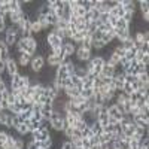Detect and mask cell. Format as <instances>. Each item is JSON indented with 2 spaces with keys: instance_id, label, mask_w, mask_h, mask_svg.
<instances>
[{
  "instance_id": "6da1fadb",
  "label": "cell",
  "mask_w": 149,
  "mask_h": 149,
  "mask_svg": "<svg viewBox=\"0 0 149 149\" xmlns=\"http://www.w3.org/2000/svg\"><path fill=\"white\" fill-rule=\"evenodd\" d=\"M45 67H46V60H45V57L34 54L33 58H31V63H30V70L37 74V73H40Z\"/></svg>"
},
{
  "instance_id": "7a4b0ae2",
  "label": "cell",
  "mask_w": 149,
  "mask_h": 149,
  "mask_svg": "<svg viewBox=\"0 0 149 149\" xmlns=\"http://www.w3.org/2000/svg\"><path fill=\"white\" fill-rule=\"evenodd\" d=\"M45 42H46V45L51 48V49H54V48H60V46H63V43H64V42L55 34L54 30H49V33L45 36Z\"/></svg>"
},
{
  "instance_id": "3957f363",
  "label": "cell",
  "mask_w": 149,
  "mask_h": 149,
  "mask_svg": "<svg viewBox=\"0 0 149 149\" xmlns=\"http://www.w3.org/2000/svg\"><path fill=\"white\" fill-rule=\"evenodd\" d=\"M90 63L93 66V74H94V76H98V74L102 73V69H103V66L106 63V60L102 55H95V57H93L90 60Z\"/></svg>"
},
{
  "instance_id": "277c9868",
  "label": "cell",
  "mask_w": 149,
  "mask_h": 149,
  "mask_svg": "<svg viewBox=\"0 0 149 149\" xmlns=\"http://www.w3.org/2000/svg\"><path fill=\"white\" fill-rule=\"evenodd\" d=\"M93 51H85V49L82 48H76V52H74L73 58L79 61V63H88V61L93 58Z\"/></svg>"
},
{
  "instance_id": "5b68a950",
  "label": "cell",
  "mask_w": 149,
  "mask_h": 149,
  "mask_svg": "<svg viewBox=\"0 0 149 149\" xmlns=\"http://www.w3.org/2000/svg\"><path fill=\"white\" fill-rule=\"evenodd\" d=\"M6 73H8L9 78L14 76V74H17V73H19V66L17 63V60L12 55H9L6 58Z\"/></svg>"
},
{
  "instance_id": "8992f818",
  "label": "cell",
  "mask_w": 149,
  "mask_h": 149,
  "mask_svg": "<svg viewBox=\"0 0 149 149\" xmlns=\"http://www.w3.org/2000/svg\"><path fill=\"white\" fill-rule=\"evenodd\" d=\"M133 122L136 124V127H143V128H149V113H137L133 116Z\"/></svg>"
},
{
  "instance_id": "52a82bcc",
  "label": "cell",
  "mask_w": 149,
  "mask_h": 149,
  "mask_svg": "<svg viewBox=\"0 0 149 149\" xmlns=\"http://www.w3.org/2000/svg\"><path fill=\"white\" fill-rule=\"evenodd\" d=\"M31 55H29L27 52H17V63H18V66L19 67H22V69H26V67H29L30 66V63H31Z\"/></svg>"
},
{
  "instance_id": "ba28073f",
  "label": "cell",
  "mask_w": 149,
  "mask_h": 149,
  "mask_svg": "<svg viewBox=\"0 0 149 149\" xmlns=\"http://www.w3.org/2000/svg\"><path fill=\"white\" fill-rule=\"evenodd\" d=\"M45 60H46V63H48V66L49 67H52V69H57L61 63H63V57H60V55H55V54H49V55H46L45 57Z\"/></svg>"
},
{
  "instance_id": "9c48e42d",
  "label": "cell",
  "mask_w": 149,
  "mask_h": 149,
  "mask_svg": "<svg viewBox=\"0 0 149 149\" xmlns=\"http://www.w3.org/2000/svg\"><path fill=\"white\" fill-rule=\"evenodd\" d=\"M104 107L107 109V115H109L110 118H115L116 121H121L124 116H125V115H122L121 112L116 109V106H115L113 103H112V104H109V106H104Z\"/></svg>"
},
{
  "instance_id": "30bf717a",
  "label": "cell",
  "mask_w": 149,
  "mask_h": 149,
  "mask_svg": "<svg viewBox=\"0 0 149 149\" xmlns=\"http://www.w3.org/2000/svg\"><path fill=\"white\" fill-rule=\"evenodd\" d=\"M139 8H140V12H142V19L148 24V21H149V2L148 0H140Z\"/></svg>"
},
{
  "instance_id": "8fae6325",
  "label": "cell",
  "mask_w": 149,
  "mask_h": 149,
  "mask_svg": "<svg viewBox=\"0 0 149 149\" xmlns=\"http://www.w3.org/2000/svg\"><path fill=\"white\" fill-rule=\"evenodd\" d=\"M97 122L100 124L102 127H104V125H107V124H109V115H107V109H106L104 106H102V109H100V113L97 115Z\"/></svg>"
},
{
  "instance_id": "7c38bea8",
  "label": "cell",
  "mask_w": 149,
  "mask_h": 149,
  "mask_svg": "<svg viewBox=\"0 0 149 149\" xmlns=\"http://www.w3.org/2000/svg\"><path fill=\"white\" fill-rule=\"evenodd\" d=\"M121 5L124 8V10L128 12V14H136V9H137V3L134 0H121Z\"/></svg>"
},
{
  "instance_id": "4fadbf2b",
  "label": "cell",
  "mask_w": 149,
  "mask_h": 149,
  "mask_svg": "<svg viewBox=\"0 0 149 149\" xmlns=\"http://www.w3.org/2000/svg\"><path fill=\"white\" fill-rule=\"evenodd\" d=\"M109 14H110L112 17H116V18H122L124 15H125V10H124V8H122V5H121V0H118V5H116L115 8H112Z\"/></svg>"
},
{
  "instance_id": "5bb4252c",
  "label": "cell",
  "mask_w": 149,
  "mask_h": 149,
  "mask_svg": "<svg viewBox=\"0 0 149 149\" xmlns=\"http://www.w3.org/2000/svg\"><path fill=\"white\" fill-rule=\"evenodd\" d=\"M121 128H122V134L125 136V137H131V136L134 134V131H136V124L131 121V122L125 124V125H122Z\"/></svg>"
},
{
  "instance_id": "9a60e30c",
  "label": "cell",
  "mask_w": 149,
  "mask_h": 149,
  "mask_svg": "<svg viewBox=\"0 0 149 149\" xmlns=\"http://www.w3.org/2000/svg\"><path fill=\"white\" fill-rule=\"evenodd\" d=\"M66 78H69V73H67V69H66V66L64 64H60L57 69H55V79H66Z\"/></svg>"
},
{
  "instance_id": "2e32d148",
  "label": "cell",
  "mask_w": 149,
  "mask_h": 149,
  "mask_svg": "<svg viewBox=\"0 0 149 149\" xmlns=\"http://www.w3.org/2000/svg\"><path fill=\"white\" fill-rule=\"evenodd\" d=\"M52 112H54V106L52 104H42L40 113H42L43 119H48L49 121V118H51V115H52Z\"/></svg>"
},
{
  "instance_id": "e0dca14e",
  "label": "cell",
  "mask_w": 149,
  "mask_h": 149,
  "mask_svg": "<svg viewBox=\"0 0 149 149\" xmlns=\"http://www.w3.org/2000/svg\"><path fill=\"white\" fill-rule=\"evenodd\" d=\"M100 74H102V76H104V78H113L115 76V67L113 66H109L107 63H104Z\"/></svg>"
},
{
  "instance_id": "ac0fdd59",
  "label": "cell",
  "mask_w": 149,
  "mask_h": 149,
  "mask_svg": "<svg viewBox=\"0 0 149 149\" xmlns=\"http://www.w3.org/2000/svg\"><path fill=\"white\" fill-rule=\"evenodd\" d=\"M18 39H19V36H14V34H5V37H3V42L6 43V46H8V48H10V46H15V45H17Z\"/></svg>"
},
{
  "instance_id": "d6986e66",
  "label": "cell",
  "mask_w": 149,
  "mask_h": 149,
  "mask_svg": "<svg viewBox=\"0 0 149 149\" xmlns=\"http://www.w3.org/2000/svg\"><path fill=\"white\" fill-rule=\"evenodd\" d=\"M78 48H82V49H85V51H93V40H91V37L86 36L85 39L78 45Z\"/></svg>"
},
{
  "instance_id": "ffe728a7",
  "label": "cell",
  "mask_w": 149,
  "mask_h": 149,
  "mask_svg": "<svg viewBox=\"0 0 149 149\" xmlns=\"http://www.w3.org/2000/svg\"><path fill=\"white\" fill-rule=\"evenodd\" d=\"M9 57V48L6 46V43L3 42V39H0V58L6 60Z\"/></svg>"
},
{
  "instance_id": "44dd1931",
  "label": "cell",
  "mask_w": 149,
  "mask_h": 149,
  "mask_svg": "<svg viewBox=\"0 0 149 149\" xmlns=\"http://www.w3.org/2000/svg\"><path fill=\"white\" fill-rule=\"evenodd\" d=\"M46 21H48V24H49V27H55L57 26V22H58V17L54 14V10H51L49 14L46 15Z\"/></svg>"
},
{
  "instance_id": "7402d4cb",
  "label": "cell",
  "mask_w": 149,
  "mask_h": 149,
  "mask_svg": "<svg viewBox=\"0 0 149 149\" xmlns=\"http://www.w3.org/2000/svg\"><path fill=\"white\" fill-rule=\"evenodd\" d=\"M112 52H113V54H115L119 60H122L124 57H125V52H127V51H125V49H124L121 45H118V46H115L113 49H112Z\"/></svg>"
},
{
  "instance_id": "603a6c76",
  "label": "cell",
  "mask_w": 149,
  "mask_h": 149,
  "mask_svg": "<svg viewBox=\"0 0 149 149\" xmlns=\"http://www.w3.org/2000/svg\"><path fill=\"white\" fill-rule=\"evenodd\" d=\"M81 97L85 98V100H90V98L94 97V90H93V88H84V90L81 91Z\"/></svg>"
},
{
  "instance_id": "cb8c5ba5",
  "label": "cell",
  "mask_w": 149,
  "mask_h": 149,
  "mask_svg": "<svg viewBox=\"0 0 149 149\" xmlns=\"http://www.w3.org/2000/svg\"><path fill=\"white\" fill-rule=\"evenodd\" d=\"M116 30H128L130 29V24L125 21V19H122V18H118V22H116Z\"/></svg>"
},
{
  "instance_id": "d4e9b609",
  "label": "cell",
  "mask_w": 149,
  "mask_h": 149,
  "mask_svg": "<svg viewBox=\"0 0 149 149\" xmlns=\"http://www.w3.org/2000/svg\"><path fill=\"white\" fill-rule=\"evenodd\" d=\"M31 113H33V110H22L21 113L18 115L19 121L24 122V121H27V119H31Z\"/></svg>"
},
{
  "instance_id": "484cf974",
  "label": "cell",
  "mask_w": 149,
  "mask_h": 149,
  "mask_svg": "<svg viewBox=\"0 0 149 149\" xmlns=\"http://www.w3.org/2000/svg\"><path fill=\"white\" fill-rule=\"evenodd\" d=\"M17 131H18V134L21 136V137H24V136H26V134H30V133H29V128H27V125H26V124H24V122H21L19 125H18Z\"/></svg>"
},
{
  "instance_id": "4316f807",
  "label": "cell",
  "mask_w": 149,
  "mask_h": 149,
  "mask_svg": "<svg viewBox=\"0 0 149 149\" xmlns=\"http://www.w3.org/2000/svg\"><path fill=\"white\" fill-rule=\"evenodd\" d=\"M90 128L93 130V134H97V136L103 133V127H102V125H100V124H98L97 121H95V122L93 124V125H91Z\"/></svg>"
},
{
  "instance_id": "83f0119b",
  "label": "cell",
  "mask_w": 149,
  "mask_h": 149,
  "mask_svg": "<svg viewBox=\"0 0 149 149\" xmlns=\"http://www.w3.org/2000/svg\"><path fill=\"white\" fill-rule=\"evenodd\" d=\"M134 70H136V73H137V74H140V73H148V66H145V64H142V63H139V61H137V64H136Z\"/></svg>"
},
{
  "instance_id": "f1b7e54d",
  "label": "cell",
  "mask_w": 149,
  "mask_h": 149,
  "mask_svg": "<svg viewBox=\"0 0 149 149\" xmlns=\"http://www.w3.org/2000/svg\"><path fill=\"white\" fill-rule=\"evenodd\" d=\"M86 127H88V125H86V122H85L82 118H79V119L76 121V124H74V128H76V130H79V131L85 130Z\"/></svg>"
},
{
  "instance_id": "f546056e",
  "label": "cell",
  "mask_w": 149,
  "mask_h": 149,
  "mask_svg": "<svg viewBox=\"0 0 149 149\" xmlns=\"http://www.w3.org/2000/svg\"><path fill=\"white\" fill-rule=\"evenodd\" d=\"M31 121H37V122H42V121H43V116H42V113H40V110H33Z\"/></svg>"
},
{
  "instance_id": "4dcf8cb0",
  "label": "cell",
  "mask_w": 149,
  "mask_h": 149,
  "mask_svg": "<svg viewBox=\"0 0 149 149\" xmlns=\"http://www.w3.org/2000/svg\"><path fill=\"white\" fill-rule=\"evenodd\" d=\"M84 100H85V98H82L81 95H78V97H73V98H69V103L78 107V106H79V104H81V103H82Z\"/></svg>"
},
{
  "instance_id": "1f68e13d",
  "label": "cell",
  "mask_w": 149,
  "mask_h": 149,
  "mask_svg": "<svg viewBox=\"0 0 149 149\" xmlns=\"http://www.w3.org/2000/svg\"><path fill=\"white\" fill-rule=\"evenodd\" d=\"M22 10L21 9V2L19 0H12V10H10V14H14V12H19Z\"/></svg>"
},
{
  "instance_id": "d6a6232c",
  "label": "cell",
  "mask_w": 149,
  "mask_h": 149,
  "mask_svg": "<svg viewBox=\"0 0 149 149\" xmlns=\"http://www.w3.org/2000/svg\"><path fill=\"white\" fill-rule=\"evenodd\" d=\"M137 81L142 82L143 85L149 84V74H148V73H140V74H137Z\"/></svg>"
},
{
  "instance_id": "836d02e7",
  "label": "cell",
  "mask_w": 149,
  "mask_h": 149,
  "mask_svg": "<svg viewBox=\"0 0 149 149\" xmlns=\"http://www.w3.org/2000/svg\"><path fill=\"white\" fill-rule=\"evenodd\" d=\"M10 124H12V128H14V130H17V128H18V125L21 124V121H19L18 115H12V118H10Z\"/></svg>"
},
{
  "instance_id": "e575fe53",
  "label": "cell",
  "mask_w": 149,
  "mask_h": 149,
  "mask_svg": "<svg viewBox=\"0 0 149 149\" xmlns=\"http://www.w3.org/2000/svg\"><path fill=\"white\" fill-rule=\"evenodd\" d=\"M14 149H26V143H24V139H22V137H19V139L15 140Z\"/></svg>"
},
{
  "instance_id": "d590c367",
  "label": "cell",
  "mask_w": 149,
  "mask_h": 149,
  "mask_svg": "<svg viewBox=\"0 0 149 149\" xmlns=\"http://www.w3.org/2000/svg\"><path fill=\"white\" fill-rule=\"evenodd\" d=\"M63 134H64V137H66L67 140H70L72 136H73V127H66V128L63 130Z\"/></svg>"
},
{
  "instance_id": "8d00e7d4",
  "label": "cell",
  "mask_w": 149,
  "mask_h": 149,
  "mask_svg": "<svg viewBox=\"0 0 149 149\" xmlns=\"http://www.w3.org/2000/svg\"><path fill=\"white\" fill-rule=\"evenodd\" d=\"M54 29H57V30H66V29H67V21H64V19H58L57 26H55Z\"/></svg>"
},
{
  "instance_id": "74e56055",
  "label": "cell",
  "mask_w": 149,
  "mask_h": 149,
  "mask_svg": "<svg viewBox=\"0 0 149 149\" xmlns=\"http://www.w3.org/2000/svg\"><path fill=\"white\" fill-rule=\"evenodd\" d=\"M139 52H142V54H149V42H143V43L139 46Z\"/></svg>"
},
{
  "instance_id": "f35d334b",
  "label": "cell",
  "mask_w": 149,
  "mask_h": 149,
  "mask_svg": "<svg viewBox=\"0 0 149 149\" xmlns=\"http://www.w3.org/2000/svg\"><path fill=\"white\" fill-rule=\"evenodd\" d=\"M81 133H82V139H90L91 136H93V130H91L90 127H86V128L82 130Z\"/></svg>"
},
{
  "instance_id": "ab89813d",
  "label": "cell",
  "mask_w": 149,
  "mask_h": 149,
  "mask_svg": "<svg viewBox=\"0 0 149 149\" xmlns=\"http://www.w3.org/2000/svg\"><path fill=\"white\" fill-rule=\"evenodd\" d=\"M103 48H106V45H104L102 40H95V42H93V51H94V49H98V51H100V49H103Z\"/></svg>"
},
{
  "instance_id": "60d3db41",
  "label": "cell",
  "mask_w": 149,
  "mask_h": 149,
  "mask_svg": "<svg viewBox=\"0 0 149 149\" xmlns=\"http://www.w3.org/2000/svg\"><path fill=\"white\" fill-rule=\"evenodd\" d=\"M78 139H82V133L76 128H73V136H72L70 140H78Z\"/></svg>"
},
{
  "instance_id": "b9f144b4",
  "label": "cell",
  "mask_w": 149,
  "mask_h": 149,
  "mask_svg": "<svg viewBox=\"0 0 149 149\" xmlns=\"http://www.w3.org/2000/svg\"><path fill=\"white\" fill-rule=\"evenodd\" d=\"M116 22H118V18L116 17H109V21H107V24H109V26L112 27V29H115L116 27Z\"/></svg>"
},
{
  "instance_id": "7bdbcfd3",
  "label": "cell",
  "mask_w": 149,
  "mask_h": 149,
  "mask_svg": "<svg viewBox=\"0 0 149 149\" xmlns=\"http://www.w3.org/2000/svg\"><path fill=\"white\" fill-rule=\"evenodd\" d=\"M124 78H125L127 84H133V82L137 81V76H133V74H124Z\"/></svg>"
},
{
  "instance_id": "ee69618b",
  "label": "cell",
  "mask_w": 149,
  "mask_h": 149,
  "mask_svg": "<svg viewBox=\"0 0 149 149\" xmlns=\"http://www.w3.org/2000/svg\"><path fill=\"white\" fill-rule=\"evenodd\" d=\"M70 86H73V84H72V79H70V76H69V78L63 79V90L70 88Z\"/></svg>"
},
{
  "instance_id": "f6af8a7d",
  "label": "cell",
  "mask_w": 149,
  "mask_h": 149,
  "mask_svg": "<svg viewBox=\"0 0 149 149\" xmlns=\"http://www.w3.org/2000/svg\"><path fill=\"white\" fill-rule=\"evenodd\" d=\"M88 140H90L91 146H93V145H98V143H100V139H98V136H97V134H93Z\"/></svg>"
},
{
  "instance_id": "bcb514c9",
  "label": "cell",
  "mask_w": 149,
  "mask_h": 149,
  "mask_svg": "<svg viewBox=\"0 0 149 149\" xmlns=\"http://www.w3.org/2000/svg\"><path fill=\"white\" fill-rule=\"evenodd\" d=\"M3 73H6V60L0 58V74L3 76Z\"/></svg>"
},
{
  "instance_id": "7dc6e473",
  "label": "cell",
  "mask_w": 149,
  "mask_h": 149,
  "mask_svg": "<svg viewBox=\"0 0 149 149\" xmlns=\"http://www.w3.org/2000/svg\"><path fill=\"white\" fill-rule=\"evenodd\" d=\"M61 149H74V148H73V143L70 140H66L61 143Z\"/></svg>"
},
{
  "instance_id": "c3c4849f",
  "label": "cell",
  "mask_w": 149,
  "mask_h": 149,
  "mask_svg": "<svg viewBox=\"0 0 149 149\" xmlns=\"http://www.w3.org/2000/svg\"><path fill=\"white\" fill-rule=\"evenodd\" d=\"M130 148L137 149V148H139V140H137V139H134V137H131V139H130Z\"/></svg>"
},
{
  "instance_id": "681fc988",
  "label": "cell",
  "mask_w": 149,
  "mask_h": 149,
  "mask_svg": "<svg viewBox=\"0 0 149 149\" xmlns=\"http://www.w3.org/2000/svg\"><path fill=\"white\" fill-rule=\"evenodd\" d=\"M103 133H109V134H112V133H113V125H110V124L104 125V127H103Z\"/></svg>"
},
{
  "instance_id": "f907efd6",
  "label": "cell",
  "mask_w": 149,
  "mask_h": 149,
  "mask_svg": "<svg viewBox=\"0 0 149 149\" xmlns=\"http://www.w3.org/2000/svg\"><path fill=\"white\" fill-rule=\"evenodd\" d=\"M82 148L84 149H90L91 148V143H90L88 139H82Z\"/></svg>"
},
{
  "instance_id": "816d5d0a",
  "label": "cell",
  "mask_w": 149,
  "mask_h": 149,
  "mask_svg": "<svg viewBox=\"0 0 149 149\" xmlns=\"http://www.w3.org/2000/svg\"><path fill=\"white\" fill-rule=\"evenodd\" d=\"M137 149H149V148H142V146H139Z\"/></svg>"
},
{
  "instance_id": "f5cc1de1",
  "label": "cell",
  "mask_w": 149,
  "mask_h": 149,
  "mask_svg": "<svg viewBox=\"0 0 149 149\" xmlns=\"http://www.w3.org/2000/svg\"><path fill=\"white\" fill-rule=\"evenodd\" d=\"M74 149H84V148H82V146H81V148H74Z\"/></svg>"
},
{
  "instance_id": "db71d44e",
  "label": "cell",
  "mask_w": 149,
  "mask_h": 149,
  "mask_svg": "<svg viewBox=\"0 0 149 149\" xmlns=\"http://www.w3.org/2000/svg\"><path fill=\"white\" fill-rule=\"evenodd\" d=\"M0 110H2V104H0Z\"/></svg>"
},
{
  "instance_id": "11a10c76",
  "label": "cell",
  "mask_w": 149,
  "mask_h": 149,
  "mask_svg": "<svg viewBox=\"0 0 149 149\" xmlns=\"http://www.w3.org/2000/svg\"><path fill=\"white\" fill-rule=\"evenodd\" d=\"M130 149H133V148H130Z\"/></svg>"
}]
</instances>
